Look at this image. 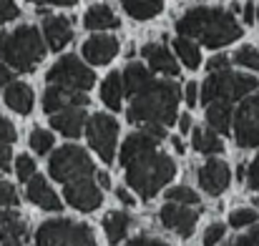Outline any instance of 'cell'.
I'll use <instances>...</instances> for the list:
<instances>
[{
    "label": "cell",
    "mask_w": 259,
    "mask_h": 246,
    "mask_svg": "<svg viewBox=\"0 0 259 246\" xmlns=\"http://www.w3.org/2000/svg\"><path fill=\"white\" fill-rule=\"evenodd\" d=\"M10 206H18V191L8 181H0V209H10Z\"/></svg>",
    "instance_id": "obj_34"
},
{
    "label": "cell",
    "mask_w": 259,
    "mask_h": 246,
    "mask_svg": "<svg viewBox=\"0 0 259 246\" xmlns=\"http://www.w3.org/2000/svg\"><path fill=\"white\" fill-rule=\"evenodd\" d=\"M232 126H234V141L239 149L259 146V93L242 101V106L237 108L232 118Z\"/></svg>",
    "instance_id": "obj_10"
},
{
    "label": "cell",
    "mask_w": 259,
    "mask_h": 246,
    "mask_svg": "<svg viewBox=\"0 0 259 246\" xmlns=\"http://www.w3.org/2000/svg\"><path fill=\"white\" fill-rule=\"evenodd\" d=\"M66 201L78 211H93L103 204V193L93 178H81V181L66 183Z\"/></svg>",
    "instance_id": "obj_12"
},
{
    "label": "cell",
    "mask_w": 259,
    "mask_h": 246,
    "mask_svg": "<svg viewBox=\"0 0 259 246\" xmlns=\"http://www.w3.org/2000/svg\"><path fill=\"white\" fill-rule=\"evenodd\" d=\"M101 101L106 103V108L111 111H121V101H123V83L121 73H108L101 83Z\"/></svg>",
    "instance_id": "obj_25"
},
{
    "label": "cell",
    "mask_w": 259,
    "mask_h": 246,
    "mask_svg": "<svg viewBox=\"0 0 259 246\" xmlns=\"http://www.w3.org/2000/svg\"><path fill=\"white\" fill-rule=\"evenodd\" d=\"M191 143L199 154H206V156H214V154H222L224 151V143L222 138L217 136V131L211 128H196L191 133Z\"/></svg>",
    "instance_id": "obj_26"
},
{
    "label": "cell",
    "mask_w": 259,
    "mask_h": 246,
    "mask_svg": "<svg viewBox=\"0 0 259 246\" xmlns=\"http://www.w3.org/2000/svg\"><path fill=\"white\" fill-rule=\"evenodd\" d=\"M48 171H51V176L56 181L73 183V181H81V178H91L96 166H93L91 156L81 146H63V149H58L51 156Z\"/></svg>",
    "instance_id": "obj_7"
},
{
    "label": "cell",
    "mask_w": 259,
    "mask_h": 246,
    "mask_svg": "<svg viewBox=\"0 0 259 246\" xmlns=\"http://www.w3.org/2000/svg\"><path fill=\"white\" fill-rule=\"evenodd\" d=\"M179 128H181L184 133L191 131V116H189V113H181V116H179Z\"/></svg>",
    "instance_id": "obj_48"
},
{
    "label": "cell",
    "mask_w": 259,
    "mask_h": 246,
    "mask_svg": "<svg viewBox=\"0 0 259 246\" xmlns=\"http://www.w3.org/2000/svg\"><path fill=\"white\" fill-rule=\"evenodd\" d=\"M86 111L83 108H66L56 116H51V126L63 133L66 138H78L86 131Z\"/></svg>",
    "instance_id": "obj_18"
},
{
    "label": "cell",
    "mask_w": 259,
    "mask_h": 246,
    "mask_svg": "<svg viewBox=\"0 0 259 246\" xmlns=\"http://www.w3.org/2000/svg\"><path fill=\"white\" fill-rule=\"evenodd\" d=\"M3 40H5V33H0V51H3Z\"/></svg>",
    "instance_id": "obj_53"
},
{
    "label": "cell",
    "mask_w": 259,
    "mask_h": 246,
    "mask_svg": "<svg viewBox=\"0 0 259 246\" xmlns=\"http://www.w3.org/2000/svg\"><path fill=\"white\" fill-rule=\"evenodd\" d=\"M15 219H20L13 209H0V229L5 226V224H10V221H15Z\"/></svg>",
    "instance_id": "obj_45"
},
{
    "label": "cell",
    "mask_w": 259,
    "mask_h": 246,
    "mask_svg": "<svg viewBox=\"0 0 259 246\" xmlns=\"http://www.w3.org/2000/svg\"><path fill=\"white\" fill-rule=\"evenodd\" d=\"M174 48H176V56L181 58V63L191 71H196L201 66V53H199V45L189 38H176L174 40Z\"/></svg>",
    "instance_id": "obj_28"
},
{
    "label": "cell",
    "mask_w": 259,
    "mask_h": 246,
    "mask_svg": "<svg viewBox=\"0 0 259 246\" xmlns=\"http://www.w3.org/2000/svg\"><path fill=\"white\" fill-rule=\"evenodd\" d=\"M126 246H169V244L161 241V239H154V236H136V239H131Z\"/></svg>",
    "instance_id": "obj_41"
},
{
    "label": "cell",
    "mask_w": 259,
    "mask_h": 246,
    "mask_svg": "<svg viewBox=\"0 0 259 246\" xmlns=\"http://www.w3.org/2000/svg\"><path fill=\"white\" fill-rule=\"evenodd\" d=\"M35 246H96L93 229L71 219L43 221L35 231Z\"/></svg>",
    "instance_id": "obj_6"
},
{
    "label": "cell",
    "mask_w": 259,
    "mask_h": 246,
    "mask_svg": "<svg viewBox=\"0 0 259 246\" xmlns=\"http://www.w3.org/2000/svg\"><path fill=\"white\" fill-rule=\"evenodd\" d=\"M88 146L98 154L103 164H111L116 159V138H118V123L108 113H93L86 121Z\"/></svg>",
    "instance_id": "obj_8"
},
{
    "label": "cell",
    "mask_w": 259,
    "mask_h": 246,
    "mask_svg": "<svg viewBox=\"0 0 259 246\" xmlns=\"http://www.w3.org/2000/svg\"><path fill=\"white\" fill-rule=\"evenodd\" d=\"M5 106L10 111L20 113V116H28L30 108H33V88L28 83H20V81L10 83L5 88Z\"/></svg>",
    "instance_id": "obj_20"
},
{
    "label": "cell",
    "mask_w": 259,
    "mask_h": 246,
    "mask_svg": "<svg viewBox=\"0 0 259 246\" xmlns=\"http://www.w3.org/2000/svg\"><path fill=\"white\" fill-rule=\"evenodd\" d=\"M0 244L3 246H23V239H15V236H0Z\"/></svg>",
    "instance_id": "obj_49"
},
{
    "label": "cell",
    "mask_w": 259,
    "mask_h": 246,
    "mask_svg": "<svg viewBox=\"0 0 259 246\" xmlns=\"http://www.w3.org/2000/svg\"><path fill=\"white\" fill-rule=\"evenodd\" d=\"M176 33L189 40H199L206 48H224L242 38V28L229 10L222 8H194L176 20Z\"/></svg>",
    "instance_id": "obj_2"
},
{
    "label": "cell",
    "mask_w": 259,
    "mask_h": 246,
    "mask_svg": "<svg viewBox=\"0 0 259 246\" xmlns=\"http://www.w3.org/2000/svg\"><path fill=\"white\" fill-rule=\"evenodd\" d=\"M18 15H20V10H18L15 0H0V25L8 20H15Z\"/></svg>",
    "instance_id": "obj_36"
},
{
    "label": "cell",
    "mask_w": 259,
    "mask_h": 246,
    "mask_svg": "<svg viewBox=\"0 0 259 246\" xmlns=\"http://www.w3.org/2000/svg\"><path fill=\"white\" fill-rule=\"evenodd\" d=\"M227 66H229V58H227V56H214V58H209V63H206L209 73H222V71H227Z\"/></svg>",
    "instance_id": "obj_40"
},
{
    "label": "cell",
    "mask_w": 259,
    "mask_h": 246,
    "mask_svg": "<svg viewBox=\"0 0 259 246\" xmlns=\"http://www.w3.org/2000/svg\"><path fill=\"white\" fill-rule=\"evenodd\" d=\"M234 63H239V66H244V68L257 71L259 73V51L257 48H252V45L239 48V51L234 53Z\"/></svg>",
    "instance_id": "obj_31"
},
{
    "label": "cell",
    "mask_w": 259,
    "mask_h": 246,
    "mask_svg": "<svg viewBox=\"0 0 259 246\" xmlns=\"http://www.w3.org/2000/svg\"><path fill=\"white\" fill-rule=\"evenodd\" d=\"M259 81L254 76H244V73H232V71H222V73H211L204 85H201V103H234L244 95H249L252 90H257Z\"/></svg>",
    "instance_id": "obj_5"
},
{
    "label": "cell",
    "mask_w": 259,
    "mask_h": 246,
    "mask_svg": "<svg viewBox=\"0 0 259 246\" xmlns=\"http://www.w3.org/2000/svg\"><path fill=\"white\" fill-rule=\"evenodd\" d=\"M244 20L247 23H254V3H247L244 5Z\"/></svg>",
    "instance_id": "obj_50"
},
{
    "label": "cell",
    "mask_w": 259,
    "mask_h": 246,
    "mask_svg": "<svg viewBox=\"0 0 259 246\" xmlns=\"http://www.w3.org/2000/svg\"><path fill=\"white\" fill-rule=\"evenodd\" d=\"M247 186L252 191H259V154L254 156V161L249 164V171H247Z\"/></svg>",
    "instance_id": "obj_38"
},
{
    "label": "cell",
    "mask_w": 259,
    "mask_h": 246,
    "mask_svg": "<svg viewBox=\"0 0 259 246\" xmlns=\"http://www.w3.org/2000/svg\"><path fill=\"white\" fill-rule=\"evenodd\" d=\"M166 199H169V204H179V206H194V204L199 206V196L189 186H174V188H169Z\"/></svg>",
    "instance_id": "obj_29"
},
{
    "label": "cell",
    "mask_w": 259,
    "mask_h": 246,
    "mask_svg": "<svg viewBox=\"0 0 259 246\" xmlns=\"http://www.w3.org/2000/svg\"><path fill=\"white\" fill-rule=\"evenodd\" d=\"M43 56H46V43H43V35L38 33V28L20 25L13 33H5L0 58L10 68H15L20 73H28L43 61Z\"/></svg>",
    "instance_id": "obj_4"
},
{
    "label": "cell",
    "mask_w": 259,
    "mask_h": 246,
    "mask_svg": "<svg viewBox=\"0 0 259 246\" xmlns=\"http://www.w3.org/2000/svg\"><path fill=\"white\" fill-rule=\"evenodd\" d=\"M118 40L113 35H93L83 43V58L91 66H106L116 58Z\"/></svg>",
    "instance_id": "obj_15"
},
{
    "label": "cell",
    "mask_w": 259,
    "mask_h": 246,
    "mask_svg": "<svg viewBox=\"0 0 259 246\" xmlns=\"http://www.w3.org/2000/svg\"><path fill=\"white\" fill-rule=\"evenodd\" d=\"M96 178H98V183H101L103 188H108V186H111V178H108V173H96Z\"/></svg>",
    "instance_id": "obj_51"
},
{
    "label": "cell",
    "mask_w": 259,
    "mask_h": 246,
    "mask_svg": "<svg viewBox=\"0 0 259 246\" xmlns=\"http://www.w3.org/2000/svg\"><path fill=\"white\" fill-rule=\"evenodd\" d=\"M159 219H161V224L174 231V234H179L181 239H189L191 234H194V229H196V219H199V211L196 209H189V206H174V204H166L164 209H161V214H159Z\"/></svg>",
    "instance_id": "obj_11"
},
{
    "label": "cell",
    "mask_w": 259,
    "mask_h": 246,
    "mask_svg": "<svg viewBox=\"0 0 259 246\" xmlns=\"http://www.w3.org/2000/svg\"><path fill=\"white\" fill-rule=\"evenodd\" d=\"M141 53H144V58H146V63H149V71L164 73V76H171V78L179 76L176 58L171 56V51H169L166 45H161V43H149V45H144Z\"/></svg>",
    "instance_id": "obj_17"
},
{
    "label": "cell",
    "mask_w": 259,
    "mask_h": 246,
    "mask_svg": "<svg viewBox=\"0 0 259 246\" xmlns=\"http://www.w3.org/2000/svg\"><path fill=\"white\" fill-rule=\"evenodd\" d=\"M13 83V73H10V68L8 66H0V90L3 88H8Z\"/></svg>",
    "instance_id": "obj_46"
},
{
    "label": "cell",
    "mask_w": 259,
    "mask_h": 246,
    "mask_svg": "<svg viewBox=\"0 0 259 246\" xmlns=\"http://www.w3.org/2000/svg\"><path fill=\"white\" fill-rule=\"evenodd\" d=\"M121 166L126 171L128 186L141 199H154L161 186H166L176 176V164L169 154L159 151V141L151 138L146 131L131 133L121 146Z\"/></svg>",
    "instance_id": "obj_1"
},
{
    "label": "cell",
    "mask_w": 259,
    "mask_h": 246,
    "mask_svg": "<svg viewBox=\"0 0 259 246\" xmlns=\"http://www.w3.org/2000/svg\"><path fill=\"white\" fill-rule=\"evenodd\" d=\"M88 106V95L86 93H78V90H68V88H61V85H48L46 93H43V111L56 116L66 108H83Z\"/></svg>",
    "instance_id": "obj_13"
},
{
    "label": "cell",
    "mask_w": 259,
    "mask_h": 246,
    "mask_svg": "<svg viewBox=\"0 0 259 246\" xmlns=\"http://www.w3.org/2000/svg\"><path fill=\"white\" fill-rule=\"evenodd\" d=\"M184 98H186V103L189 106H196V98H199V88H196V83H186V90H184Z\"/></svg>",
    "instance_id": "obj_43"
},
{
    "label": "cell",
    "mask_w": 259,
    "mask_h": 246,
    "mask_svg": "<svg viewBox=\"0 0 259 246\" xmlns=\"http://www.w3.org/2000/svg\"><path fill=\"white\" fill-rule=\"evenodd\" d=\"M128 229H131V216H128L126 211H111V214H106V219H103V231H106V239L113 246L121 244V241L126 239Z\"/></svg>",
    "instance_id": "obj_23"
},
{
    "label": "cell",
    "mask_w": 259,
    "mask_h": 246,
    "mask_svg": "<svg viewBox=\"0 0 259 246\" xmlns=\"http://www.w3.org/2000/svg\"><path fill=\"white\" fill-rule=\"evenodd\" d=\"M257 221V211L254 209H237L229 214V226L242 229V226H252Z\"/></svg>",
    "instance_id": "obj_32"
},
{
    "label": "cell",
    "mask_w": 259,
    "mask_h": 246,
    "mask_svg": "<svg viewBox=\"0 0 259 246\" xmlns=\"http://www.w3.org/2000/svg\"><path fill=\"white\" fill-rule=\"evenodd\" d=\"M83 25L88 30H113V28H118V18L113 15V10L108 5L98 3V5H91L86 10Z\"/></svg>",
    "instance_id": "obj_21"
},
{
    "label": "cell",
    "mask_w": 259,
    "mask_h": 246,
    "mask_svg": "<svg viewBox=\"0 0 259 246\" xmlns=\"http://www.w3.org/2000/svg\"><path fill=\"white\" fill-rule=\"evenodd\" d=\"M15 138H18V133H15V126H13L8 118H3V116H0V143L10 146Z\"/></svg>",
    "instance_id": "obj_37"
},
{
    "label": "cell",
    "mask_w": 259,
    "mask_h": 246,
    "mask_svg": "<svg viewBox=\"0 0 259 246\" xmlns=\"http://www.w3.org/2000/svg\"><path fill=\"white\" fill-rule=\"evenodd\" d=\"M144 131L151 136V138H156V141H161V138H166V128L164 126H156V123H149V126H144Z\"/></svg>",
    "instance_id": "obj_42"
},
{
    "label": "cell",
    "mask_w": 259,
    "mask_h": 246,
    "mask_svg": "<svg viewBox=\"0 0 259 246\" xmlns=\"http://www.w3.org/2000/svg\"><path fill=\"white\" fill-rule=\"evenodd\" d=\"M121 5L134 20H149L164 10V0H121Z\"/></svg>",
    "instance_id": "obj_27"
},
{
    "label": "cell",
    "mask_w": 259,
    "mask_h": 246,
    "mask_svg": "<svg viewBox=\"0 0 259 246\" xmlns=\"http://www.w3.org/2000/svg\"><path fill=\"white\" fill-rule=\"evenodd\" d=\"M10 168V146L0 143V171H8Z\"/></svg>",
    "instance_id": "obj_44"
},
{
    "label": "cell",
    "mask_w": 259,
    "mask_h": 246,
    "mask_svg": "<svg viewBox=\"0 0 259 246\" xmlns=\"http://www.w3.org/2000/svg\"><path fill=\"white\" fill-rule=\"evenodd\" d=\"M171 143H174V149H176V154H184V151H186V149H184V143H181V141H179L176 136L171 138Z\"/></svg>",
    "instance_id": "obj_52"
},
{
    "label": "cell",
    "mask_w": 259,
    "mask_h": 246,
    "mask_svg": "<svg viewBox=\"0 0 259 246\" xmlns=\"http://www.w3.org/2000/svg\"><path fill=\"white\" fill-rule=\"evenodd\" d=\"M46 78L51 85H61V88H68V90H78V93H86L96 85V73L88 66H83L76 56H63L48 71Z\"/></svg>",
    "instance_id": "obj_9"
},
{
    "label": "cell",
    "mask_w": 259,
    "mask_h": 246,
    "mask_svg": "<svg viewBox=\"0 0 259 246\" xmlns=\"http://www.w3.org/2000/svg\"><path fill=\"white\" fill-rule=\"evenodd\" d=\"M116 196H118V199H121V204H126V206H134V204H136V199H134L126 188H116Z\"/></svg>",
    "instance_id": "obj_47"
},
{
    "label": "cell",
    "mask_w": 259,
    "mask_h": 246,
    "mask_svg": "<svg viewBox=\"0 0 259 246\" xmlns=\"http://www.w3.org/2000/svg\"><path fill=\"white\" fill-rule=\"evenodd\" d=\"M30 149L35 151V154H48L51 149H53V133L51 131H46V128H33L30 131Z\"/></svg>",
    "instance_id": "obj_30"
},
{
    "label": "cell",
    "mask_w": 259,
    "mask_h": 246,
    "mask_svg": "<svg viewBox=\"0 0 259 246\" xmlns=\"http://www.w3.org/2000/svg\"><path fill=\"white\" fill-rule=\"evenodd\" d=\"M232 118H234V108L229 103H209L206 106V123L211 126V131L229 133L232 131Z\"/></svg>",
    "instance_id": "obj_24"
},
{
    "label": "cell",
    "mask_w": 259,
    "mask_h": 246,
    "mask_svg": "<svg viewBox=\"0 0 259 246\" xmlns=\"http://www.w3.org/2000/svg\"><path fill=\"white\" fill-rule=\"evenodd\" d=\"M224 231H227V226L224 224H211L209 229H206V234H204V246H217L222 239H224Z\"/></svg>",
    "instance_id": "obj_35"
},
{
    "label": "cell",
    "mask_w": 259,
    "mask_h": 246,
    "mask_svg": "<svg viewBox=\"0 0 259 246\" xmlns=\"http://www.w3.org/2000/svg\"><path fill=\"white\" fill-rule=\"evenodd\" d=\"M33 3H38V0H33Z\"/></svg>",
    "instance_id": "obj_54"
},
{
    "label": "cell",
    "mask_w": 259,
    "mask_h": 246,
    "mask_svg": "<svg viewBox=\"0 0 259 246\" xmlns=\"http://www.w3.org/2000/svg\"><path fill=\"white\" fill-rule=\"evenodd\" d=\"M28 199H30L35 206L46 209V211H61V209H63L58 193H56V191L48 186V181H46L43 176H38V173L28 181Z\"/></svg>",
    "instance_id": "obj_19"
},
{
    "label": "cell",
    "mask_w": 259,
    "mask_h": 246,
    "mask_svg": "<svg viewBox=\"0 0 259 246\" xmlns=\"http://www.w3.org/2000/svg\"><path fill=\"white\" fill-rule=\"evenodd\" d=\"M43 35H46V45L51 51H61L71 43L73 38V28H71V20L63 18V15H48L43 20Z\"/></svg>",
    "instance_id": "obj_16"
},
{
    "label": "cell",
    "mask_w": 259,
    "mask_h": 246,
    "mask_svg": "<svg viewBox=\"0 0 259 246\" xmlns=\"http://www.w3.org/2000/svg\"><path fill=\"white\" fill-rule=\"evenodd\" d=\"M151 81H154L151 71H149L146 66H141V63H128L126 71H123V76H121L123 93H126V95H136L141 88H146Z\"/></svg>",
    "instance_id": "obj_22"
},
{
    "label": "cell",
    "mask_w": 259,
    "mask_h": 246,
    "mask_svg": "<svg viewBox=\"0 0 259 246\" xmlns=\"http://www.w3.org/2000/svg\"><path fill=\"white\" fill-rule=\"evenodd\" d=\"M229 246H259V226L257 229H252L249 234H244V236L234 239Z\"/></svg>",
    "instance_id": "obj_39"
},
{
    "label": "cell",
    "mask_w": 259,
    "mask_h": 246,
    "mask_svg": "<svg viewBox=\"0 0 259 246\" xmlns=\"http://www.w3.org/2000/svg\"><path fill=\"white\" fill-rule=\"evenodd\" d=\"M257 206H259V201H257Z\"/></svg>",
    "instance_id": "obj_55"
},
{
    "label": "cell",
    "mask_w": 259,
    "mask_h": 246,
    "mask_svg": "<svg viewBox=\"0 0 259 246\" xmlns=\"http://www.w3.org/2000/svg\"><path fill=\"white\" fill-rule=\"evenodd\" d=\"M15 176H18L20 181H30V178L35 176V161H33L30 156L20 154V156L15 159Z\"/></svg>",
    "instance_id": "obj_33"
},
{
    "label": "cell",
    "mask_w": 259,
    "mask_h": 246,
    "mask_svg": "<svg viewBox=\"0 0 259 246\" xmlns=\"http://www.w3.org/2000/svg\"><path fill=\"white\" fill-rule=\"evenodd\" d=\"M176 106H179V85L171 81H154L141 88L136 95H131L128 106V121L131 123H156V126H171L176 121Z\"/></svg>",
    "instance_id": "obj_3"
},
{
    "label": "cell",
    "mask_w": 259,
    "mask_h": 246,
    "mask_svg": "<svg viewBox=\"0 0 259 246\" xmlns=\"http://www.w3.org/2000/svg\"><path fill=\"white\" fill-rule=\"evenodd\" d=\"M196 178H199V186L209 196H222L227 191L229 181H232V171H229V166L224 164V161L211 159V161H206V164L199 168Z\"/></svg>",
    "instance_id": "obj_14"
}]
</instances>
